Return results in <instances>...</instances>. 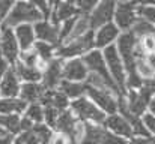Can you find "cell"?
Returning a JSON list of instances; mask_svg holds the SVG:
<instances>
[{
    "instance_id": "6da1fadb",
    "label": "cell",
    "mask_w": 155,
    "mask_h": 144,
    "mask_svg": "<svg viewBox=\"0 0 155 144\" xmlns=\"http://www.w3.org/2000/svg\"><path fill=\"white\" fill-rule=\"evenodd\" d=\"M44 20L41 12L29 2V0H17L14 6L9 9V12L2 20L0 29L5 27H17L20 24H35L36 21Z\"/></svg>"
},
{
    "instance_id": "7a4b0ae2",
    "label": "cell",
    "mask_w": 155,
    "mask_h": 144,
    "mask_svg": "<svg viewBox=\"0 0 155 144\" xmlns=\"http://www.w3.org/2000/svg\"><path fill=\"white\" fill-rule=\"evenodd\" d=\"M69 110L72 111V114L78 120L91 122V123H97V125H103L104 120H105V116H107L86 95L69 101Z\"/></svg>"
},
{
    "instance_id": "3957f363",
    "label": "cell",
    "mask_w": 155,
    "mask_h": 144,
    "mask_svg": "<svg viewBox=\"0 0 155 144\" xmlns=\"http://www.w3.org/2000/svg\"><path fill=\"white\" fill-rule=\"evenodd\" d=\"M94 48H95L94 30H89L80 38H75L68 42L60 44L56 48V57H60L63 60L72 59V57H81Z\"/></svg>"
},
{
    "instance_id": "277c9868",
    "label": "cell",
    "mask_w": 155,
    "mask_h": 144,
    "mask_svg": "<svg viewBox=\"0 0 155 144\" xmlns=\"http://www.w3.org/2000/svg\"><path fill=\"white\" fill-rule=\"evenodd\" d=\"M136 44H137V38L128 30V32H120V35L117 36L114 45L116 50L122 59V63L125 66V74L131 75L136 74Z\"/></svg>"
},
{
    "instance_id": "5b68a950",
    "label": "cell",
    "mask_w": 155,
    "mask_h": 144,
    "mask_svg": "<svg viewBox=\"0 0 155 144\" xmlns=\"http://www.w3.org/2000/svg\"><path fill=\"white\" fill-rule=\"evenodd\" d=\"M103 51V56H104V62H105V66L108 69V74L111 75L114 84L117 86L120 95L125 93V66L122 63V59L116 50V45H108L101 50Z\"/></svg>"
},
{
    "instance_id": "8992f818",
    "label": "cell",
    "mask_w": 155,
    "mask_h": 144,
    "mask_svg": "<svg viewBox=\"0 0 155 144\" xmlns=\"http://www.w3.org/2000/svg\"><path fill=\"white\" fill-rule=\"evenodd\" d=\"M136 14V0H119L114 6L113 23L120 32H128L133 24L137 21Z\"/></svg>"
},
{
    "instance_id": "52a82bcc",
    "label": "cell",
    "mask_w": 155,
    "mask_h": 144,
    "mask_svg": "<svg viewBox=\"0 0 155 144\" xmlns=\"http://www.w3.org/2000/svg\"><path fill=\"white\" fill-rule=\"evenodd\" d=\"M152 96H154V93L149 89L142 86L137 90H127L124 93V99H125V104H127L128 110L133 114L142 117L148 111V107H149V102H151Z\"/></svg>"
},
{
    "instance_id": "ba28073f",
    "label": "cell",
    "mask_w": 155,
    "mask_h": 144,
    "mask_svg": "<svg viewBox=\"0 0 155 144\" xmlns=\"http://www.w3.org/2000/svg\"><path fill=\"white\" fill-rule=\"evenodd\" d=\"M84 95L87 96L100 110H103L105 114H111V113L117 111V95L110 92V90L97 89V87H92V86L86 84Z\"/></svg>"
},
{
    "instance_id": "9c48e42d",
    "label": "cell",
    "mask_w": 155,
    "mask_h": 144,
    "mask_svg": "<svg viewBox=\"0 0 155 144\" xmlns=\"http://www.w3.org/2000/svg\"><path fill=\"white\" fill-rule=\"evenodd\" d=\"M114 6H116V0H100L95 5V8L87 14V21H89L91 30H97L103 24L113 21Z\"/></svg>"
},
{
    "instance_id": "30bf717a",
    "label": "cell",
    "mask_w": 155,
    "mask_h": 144,
    "mask_svg": "<svg viewBox=\"0 0 155 144\" xmlns=\"http://www.w3.org/2000/svg\"><path fill=\"white\" fill-rule=\"evenodd\" d=\"M0 56L6 60L8 65H14L18 60L20 47H18L14 29L11 27L0 29Z\"/></svg>"
},
{
    "instance_id": "8fae6325",
    "label": "cell",
    "mask_w": 155,
    "mask_h": 144,
    "mask_svg": "<svg viewBox=\"0 0 155 144\" xmlns=\"http://www.w3.org/2000/svg\"><path fill=\"white\" fill-rule=\"evenodd\" d=\"M81 59H83V62H84V65H86V68H87L89 72H95V74L101 75L107 83H110L114 89H117V86L114 84L111 75L108 74V69H107V66H105L104 56H103V51H101V50L94 48V50H91L89 53H86L84 56H81ZM117 90H119V89H117ZM119 93H120V92H119Z\"/></svg>"
},
{
    "instance_id": "7c38bea8",
    "label": "cell",
    "mask_w": 155,
    "mask_h": 144,
    "mask_svg": "<svg viewBox=\"0 0 155 144\" xmlns=\"http://www.w3.org/2000/svg\"><path fill=\"white\" fill-rule=\"evenodd\" d=\"M87 74H89V71L81 57H72V59L63 60V65H62V78L63 80L84 83L87 78Z\"/></svg>"
},
{
    "instance_id": "4fadbf2b",
    "label": "cell",
    "mask_w": 155,
    "mask_h": 144,
    "mask_svg": "<svg viewBox=\"0 0 155 144\" xmlns=\"http://www.w3.org/2000/svg\"><path fill=\"white\" fill-rule=\"evenodd\" d=\"M62 65H63V59L60 57H54L51 60H48L44 66V69L41 71L42 77H41V84L44 86V89H57L62 78Z\"/></svg>"
},
{
    "instance_id": "5bb4252c",
    "label": "cell",
    "mask_w": 155,
    "mask_h": 144,
    "mask_svg": "<svg viewBox=\"0 0 155 144\" xmlns=\"http://www.w3.org/2000/svg\"><path fill=\"white\" fill-rule=\"evenodd\" d=\"M103 126L107 131H110V132H113V134H116V135H119V137H124V138H127V140H130L131 137H134L130 123H128V122L125 120V117H124L122 114H119L117 111L105 116V120H104Z\"/></svg>"
},
{
    "instance_id": "9a60e30c",
    "label": "cell",
    "mask_w": 155,
    "mask_h": 144,
    "mask_svg": "<svg viewBox=\"0 0 155 144\" xmlns=\"http://www.w3.org/2000/svg\"><path fill=\"white\" fill-rule=\"evenodd\" d=\"M36 41H44L53 45H59V26L50 20H39L33 24Z\"/></svg>"
},
{
    "instance_id": "2e32d148",
    "label": "cell",
    "mask_w": 155,
    "mask_h": 144,
    "mask_svg": "<svg viewBox=\"0 0 155 144\" xmlns=\"http://www.w3.org/2000/svg\"><path fill=\"white\" fill-rule=\"evenodd\" d=\"M120 35V30L116 27V24L113 21L103 24L101 27H98L97 30H94V39H95V48L103 50V48L113 45L117 39V36Z\"/></svg>"
},
{
    "instance_id": "e0dca14e",
    "label": "cell",
    "mask_w": 155,
    "mask_h": 144,
    "mask_svg": "<svg viewBox=\"0 0 155 144\" xmlns=\"http://www.w3.org/2000/svg\"><path fill=\"white\" fill-rule=\"evenodd\" d=\"M20 87H21V81L18 80L12 65H9L0 80V96H3V98L18 96Z\"/></svg>"
},
{
    "instance_id": "ac0fdd59",
    "label": "cell",
    "mask_w": 155,
    "mask_h": 144,
    "mask_svg": "<svg viewBox=\"0 0 155 144\" xmlns=\"http://www.w3.org/2000/svg\"><path fill=\"white\" fill-rule=\"evenodd\" d=\"M77 122H78V119L72 114V111L69 108L68 110H63L57 116V120H56V125H54V131L63 134L71 141V144H74L72 143V134H74V129H75Z\"/></svg>"
},
{
    "instance_id": "d6986e66",
    "label": "cell",
    "mask_w": 155,
    "mask_h": 144,
    "mask_svg": "<svg viewBox=\"0 0 155 144\" xmlns=\"http://www.w3.org/2000/svg\"><path fill=\"white\" fill-rule=\"evenodd\" d=\"M39 104L42 107L44 105H51L59 113L69 108V99L59 89H45L42 96H41V99H39Z\"/></svg>"
},
{
    "instance_id": "ffe728a7",
    "label": "cell",
    "mask_w": 155,
    "mask_h": 144,
    "mask_svg": "<svg viewBox=\"0 0 155 144\" xmlns=\"http://www.w3.org/2000/svg\"><path fill=\"white\" fill-rule=\"evenodd\" d=\"M14 33L21 51H27L33 47V44L36 42V36H35V30H33V24H20L17 27H14Z\"/></svg>"
},
{
    "instance_id": "44dd1931",
    "label": "cell",
    "mask_w": 155,
    "mask_h": 144,
    "mask_svg": "<svg viewBox=\"0 0 155 144\" xmlns=\"http://www.w3.org/2000/svg\"><path fill=\"white\" fill-rule=\"evenodd\" d=\"M80 15L78 9L75 5H71V3H66V2H59L53 6L51 9V15H50V21L54 24H60L62 21L68 20V18H72V17H77Z\"/></svg>"
},
{
    "instance_id": "7402d4cb",
    "label": "cell",
    "mask_w": 155,
    "mask_h": 144,
    "mask_svg": "<svg viewBox=\"0 0 155 144\" xmlns=\"http://www.w3.org/2000/svg\"><path fill=\"white\" fill-rule=\"evenodd\" d=\"M12 68H14V71H15L18 80L23 81V83H38V81H41L42 74H41V71H39L38 68H35V66H27V65H24L23 62L17 60V62L12 65Z\"/></svg>"
},
{
    "instance_id": "603a6c76",
    "label": "cell",
    "mask_w": 155,
    "mask_h": 144,
    "mask_svg": "<svg viewBox=\"0 0 155 144\" xmlns=\"http://www.w3.org/2000/svg\"><path fill=\"white\" fill-rule=\"evenodd\" d=\"M44 90L45 89L41 84V81H38V83H23L21 87H20V92H18V98L23 99L26 104L39 102Z\"/></svg>"
},
{
    "instance_id": "cb8c5ba5",
    "label": "cell",
    "mask_w": 155,
    "mask_h": 144,
    "mask_svg": "<svg viewBox=\"0 0 155 144\" xmlns=\"http://www.w3.org/2000/svg\"><path fill=\"white\" fill-rule=\"evenodd\" d=\"M103 132H104L103 125L84 122L83 134H81V137H80V140H78V144H100L101 143Z\"/></svg>"
},
{
    "instance_id": "d4e9b609",
    "label": "cell",
    "mask_w": 155,
    "mask_h": 144,
    "mask_svg": "<svg viewBox=\"0 0 155 144\" xmlns=\"http://www.w3.org/2000/svg\"><path fill=\"white\" fill-rule=\"evenodd\" d=\"M27 104L18 96L3 98L0 96V114H23Z\"/></svg>"
},
{
    "instance_id": "484cf974",
    "label": "cell",
    "mask_w": 155,
    "mask_h": 144,
    "mask_svg": "<svg viewBox=\"0 0 155 144\" xmlns=\"http://www.w3.org/2000/svg\"><path fill=\"white\" fill-rule=\"evenodd\" d=\"M57 89L66 96L69 101H72V99H77V98L84 95V92H86V84H84V83H78V81L62 80Z\"/></svg>"
},
{
    "instance_id": "4316f807",
    "label": "cell",
    "mask_w": 155,
    "mask_h": 144,
    "mask_svg": "<svg viewBox=\"0 0 155 144\" xmlns=\"http://www.w3.org/2000/svg\"><path fill=\"white\" fill-rule=\"evenodd\" d=\"M33 51L36 53V56H38V59L39 60H42V62H48V60H51L56 57V45H53V44H48V42H44V41H36L35 44H33Z\"/></svg>"
},
{
    "instance_id": "83f0119b",
    "label": "cell",
    "mask_w": 155,
    "mask_h": 144,
    "mask_svg": "<svg viewBox=\"0 0 155 144\" xmlns=\"http://www.w3.org/2000/svg\"><path fill=\"white\" fill-rule=\"evenodd\" d=\"M23 116L26 119H29L32 123H41V122H44V107L39 102L27 104Z\"/></svg>"
},
{
    "instance_id": "f1b7e54d",
    "label": "cell",
    "mask_w": 155,
    "mask_h": 144,
    "mask_svg": "<svg viewBox=\"0 0 155 144\" xmlns=\"http://www.w3.org/2000/svg\"><path fill=\"white\" fill-rule=\"evenodd\" d=\"M136 14L139 18L148 21L149 24L155 26V6L148 3H139L136 2Z\"/></svg>"
},
{
    "instance_id": "f546056e",
    "label": "cell",
    "mask_w": 155,
    "mask_h": 144,
    "mask_svg": "<svg viewBox=\"0 0 155 144\" xmlns=\"http://www.w3.org/2000/svg\"><path fill=\"white\" fill-rule=\"evenodd\" d=\"M134 68H136V72L139 74V77H140L143 81L151 80V78H154L155 77V71L151 68V65L146 62L145 56L136 59V66H134Z\"/></svg>"
},
{
    "instance_id": "4dcf8cb0",
    "label": "cell",
    "mask_w": 155,
    "mask_h": 144,
    "mask_svg": "<svg viewBox=\"0 0 155 144\" xmlns=\"http://www.w3.org/2000/svg\"><path fill=\"white\" fill-rule=\"evenodd\" d=\"M130 32L139 39V38L145 36V35H149V33L155 32V26L149 24L148 21H145L142 18H137V21L133 24V27L130 29Z\"/></svg>"
},
{
    "instance_id": "1f68e13d",
    "label": "cell",
    "mask_w": 155,
    "mask_h": 144,
    "mask_svg": "<svg viewBox=\"0 0 155 144\" xmlns=\"http://www.w3.org/2000/svg\"><path fill=\"white\" fill-rule=\"evenodd\" d=\"M57 116H59V111L54 107H51V105H44V123L47 126H50L53 131H54V125H56Z\"/></svg>"
},
{
    "instance_id": "d6a6232c",
    "label": "cell",
    "mask_w": 155,
    "mask_h": 144,
    "mask_svg": "<svg viewBox=\"0 0 155 144\" xmlns=\"http://www.w3.org/2000/svg\"><path fill=\"white\" fill-rule=\"evenodd\" d=\"M127 138H124V137H119V135H116V134H113V132H110V131H107L105 128H104V132H103V137H101V143L100 144H127Z\"/></svg>"
},
{
    "instance_id": "836d02e7",
    "label": "cell",
    "mask_w": 155,
    "mask_h": 144,
    "mask_svg": "<svg viewBox=\"0 0 155 144\" xmlns=\"http://www.w3.org/2000/svg\"><path fill=\"white\" fill-rule=\"evenodd\" d=\"M100 0H75V6H77V9H78L80 14H86L87 15L95 8V5Z\"/></svg>"
},
{
    "instance_id": "e575fe53",
    "label": "cell",
    "mask_w": 155,
    "mask_h": 144,
    "mask_svg": "<svg viewBox=\"0 0 155 144\" xmlns=\"http://www.w3.org/2000/svg\"><path fill=\"white\" fill-rule=\"evenodd\" d=\"M142 120H143V123H145L146 129L149 131L151 137H154L155 138V116L154 114H151L149 111H146V113L142 116Z\"/></svg>"
},
{
    "instance_id": "d590c367",
    "label": "cell",
    "mask_w": 155,
    "mask_h": 144,
    "mask_svg": "<svg viewBox=\"0 0 155 144\" xmlns=\"http://www.w3.org/2000/svg\"><path fill=\"white\" fill-rule=\"evenodd\" d=\"M48 144H71V141H69L63 134H60V132L54 131V132H53L51 140H50V143Z\"/></svg>"
},
{
    "instance_id": "8d00e7d4",
    "label": "cell",
    "mask_w": 155,
    "mask_h": 144,
    "mask_svg": "<svg viewBox=\"0 0 155 144\" xmlns=\"http://www.w3.org/2000/svg\"><path fill=\"white\" fill-rule=\"evenodd\" d=\"M127 144H151V138H146V137H137V135H134V137H131Z\"/></svg>"
},
{
    "instance_id": "74e56055",
    "label": "cell",
    "mask_w": 155,
    "mask_h": 144,
    "mask_svg": "<svg viewBox=\"0 0 155 144\" xmlns=\"http://www.w3.org/2000/svg\"><path fill=\"white\" fill-rule=\"evenodd\" d=\"M14 138H15V135H12V134H6V135L0 137V144H12Z\"/></svg>"
},
{
    "instance_id": "f35d334b",
    "label": "cell",
    "mask_w": 155,
    "mask_h": 144,
    "mask_svg": "<svg viewBox=\"0 0 155 144\" xmlns=\"http://www.w3.org/2000/svg\"><path fill=\"white\" fill-rule=\"evenodd\" d=\"M145 59H146V62L151 65V68L155 71V53H152V54H146Z\"/></svg>"
},
{
    "instance_id": "ab89813d",
    "label": "cell",
    "mask_w": 155,
    "mask_h": 144,
    "mask_svg": "<svg viewBox=\"0 0 155 144\" xmlns=\"http://www.w3.org/2000/svg\"><path fill=\"white\" fill-rule=\"evenodd\" d=\"M151 144H155V138H154V137H151Z\"/></svg>"
},
{
    "instance_id": "60d3db41",
    "label": "cell",
    "mask_w": 155,
    "mask_h": 144,
    "mask_svg": "<svg viewBox=\"0 0 155 144\" xmlns=\"http://www.w3.org/2000/svg\"><path fill=\"white\" fill-rule=\"evenodd\" d=\"M2 20H3V18H2V17H0V26H2Z\"/></svg>"
},
{
    "instance_id": "b9f144b4",
    "label": "cell",
    "mask_w": 155,
    "mask_h": 144,
    "mask_svg": "<svg viewBox=\"0 0 155 144\" xmlns=\"http://www.w3.org/2000/svg\"><path fill=\"white\" fill-rule=\"evenodd\" d=\"M116 2H119V0H116Z\"/></svg>"
}]
</instances>
